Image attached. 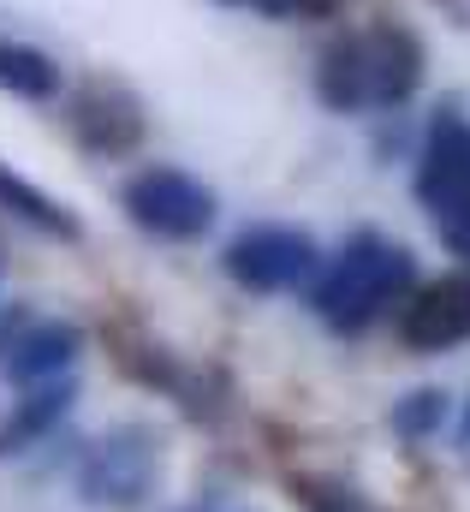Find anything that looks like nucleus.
Segmentation results:
<instances>
[{"mask_svg": "<svg viewBox=\"0 0 470 512\" xmlns=\"http://www.w3.org/2000/svg\"><path fill=\"white\" fill-rule=\"evenodd\" d=\"M30 328V310H0V358L18 346V334Z\"/></svg>", "mask_w": 470, "mask_h": 512, "instance_id": "16", "label": "nucleus"}, {"mask_svg": "<svg viewBox=\"0 0 470 512\" xmlns=\"http://www.w3.org/2000/svg\"><path fill=\"white\" fill-rule=\"evenodd\" d=\"M363 54H369V102L381 108H405L423 84V48L405 24H375L363 36Z\"/></svg>", "mask_w": 470, "mask_h": 512, "instance_id": "7", "label": "nucleus"}, {"mask_svg": "<svg viewBox=\"0 0 470 512\" xmlns=\"http://www.w3.org/2000/svg\"><path fill=\"white\" fill-rule=\"evenodd\" d=\"M447 423V393L441 387H417V393H405L399 405H393V429L405 435V441H423V435H435Z\"/></svg>", "mask_w": 470, "mask_h": 512, "instance_id": "14", "label": "nucleus"}, {"mask_svg": "<svg viewBox=\"0 0 470 512\" xmlns=\"http://www.w3.org/2000/svg\"><path fill=\"white\" fill-rule=\"evenodd\" d=\"M72 358H78V328H72V322H30V328L18 334V346H12L0 364H6V376L18 387H36V382L66 376Z\"/></svg>", "mask_w": 470, "mask_h": 512, "instance_id": "9", "label": "nucleus"}, {"mask_svg": "<svg viewBox=\"0 0 470 512\" xmlns=\"http://www.w3.org/2000/svg\"><path fill=\"white\" fill-rule=\"evenodd\" d=\"M72 411V382L66 376H54V382H36L24 387V399L6 411V423H0V459H18V453H30L60 417Z\"/></svg>", "mask_w": 470, "mask_h": 512, "instance_id": "10", "label": "nucleus"}, {"mask_svg": "<svg viewBox=\"0 0 470 512\" xmlns=\"http://www.w3.org/2000/svg\"><path fill=\"white\" fill-rule=\"evenodd\" d=\"M72 126H78V137H84L90 149L125 155V149L143 137V114H137V102H131L125 90L96 84V90H84V96L72 102Z\"/></svg>", "mask_w": 470, "mask_h": 512, "instance_id": "8", "label": "nucleus"}, {"mask_svg": "<svg viewBox=\"0 0 470 512\" xmlns=\"http://www.w3.org/2000/svg\"><path fill=\"white\" fill-rule=\"evenodd\" d=\"M441 239H447V251L465 256L470 262V197H459L447 215H441Z\"/></svg>", "mask_w": 470, "mask_h": 512, "instance_id": "15", "label": "nucleus"}, {"mask_svg": "<svg viewBox=\"0 0 470 512\" xmlns=\"http://www.w3.org/2000/svg\"><path fill=\"white\" fill-rule=\"evenodd\" d=\"M78 489H84L90 507H137L155 489V435L149 429H119V435H108L84 459Z\"/></svg>", "mask_w": 470, "mask_h": 512, "instance_id": "4", "label": "nucleus"}, {"mask_svg": "<svg viewBox=\"0 0 470 512\" xmlns=\"http://www.w3.org/2000/svg\"><path fill=\"white\" fill-rule=\"evenodd\" d=\"M0 197H6V203L24 215V221H36L42 233H54V239H72V233H78V227H72V215H60V203H54V197H42L36 185L12 179L6 167H0Z\"/></svg>", "mask_w": 470, "mask_h": 512, "instance_id": "13", "label": "nucleus"}, {"mask_svg": "<svg viewBox=\"0 0 470 512\" xmlns=\"http://www.w3.org/2000/svg\"><path fill=\"white\" fill-rule=\"evenodd\" d=\"M316 96L334 108V114H357L369 102V54H363V36H340L328 42L322 66H316Z\"/></svg>", "mask_w": 470, "mask_h": 512, "instance_id": "11", "label": "nucleus"}, {"mask_svg": "<svg viewBox=\"0 0 470 512\" xmlns=\"http://www.w3.org/2000/svg\"><path fill=\"white\" fill-rule=\"evenodd\" d=\"M417 197L447 215L459 197H470V120L459 108H441L429 143H423V161H417Z\"/></svg>", "mask_w": 470, "mask_h": 512, "instance_id": "5", "label": "nucleus"}, {"mask_svg": "<svg viewBox=\"0 0 470 512\" xmlns=\"http://www.w3.org/2000/svg\"><path fill=\"white\" fill-rule=\"evenodd\" d=\"M316 268H322V251L298 227H244L227 245V274L250 292H286Z\"/></svg>", "mask_w": 470, "mask_h": 512, "instance_id": "3", "label": "nucleus"}, {"mask_svg": "<svg viewBox=\"0 0 470 512\" xmlns=\"http://www.w3.org/2000/svg\"><path fill=\"white\" fill-rule=\"evenodd\" d=\"M0 90H12L24 102H48L60 90V66L42 48H30V42H6L0 36Z\"/></svg>", "mask_w": 470, "mask_h": 512, "instance_id": "12", "label": "nucleus"}, {"mask_svg": "<svg viewBox=\"0 0 470 512\" xmlns=\"http://www.w3.org/2000/svg\"><path fill=\"white\" fill-rule=\"evenodd\" d=\"M119 203H125V215L143 227V233H155V239H203L209 227H215V197H209V185H197L191 173H179V167H143L137 179H125V191H119Z\"/></svg>", "mask_w": 470, "mask_h": 512, "instance_id": "2", "label": "nucleus"}, {"mask_svg": "<svg viewBox=\"0 0 470 512\" xmlns=\"http://www.w3.org/2000/svg\"><path fill=\"white\" fill-rule=\"evenodd\" d=\"M405 346L417 352H447L470 334V280L465 274H447V280H429L423 292H411L405 304Z\"/></svg>", "mask_w": 470, "mask_h": 512, "instance_id": "6", "label": "nucleus"}, {"mask_svg": "<svg viewBox=\"0 0 470 512\" xmlns=\"http://www.w3.org/2000/svg\"><path fill=\"white\" fill-rule=\"evenodd\" d=\"M340 0H292V12H334Z\"/></svg>", "mask_w": 470, "mask_h": 512, "instance_id": "17", "label": "nucleus"}, {"mask_svg": "<svg viewBox=\"0 0 470 512\" xmlns=\"http://www.w3.org/2000/svg\"><path fill=\"white\" fill-rule=\"evenodd\" d=\"M411 286H417L411 256L399 251V245H387V239H375V233H357L328 268H316L310 304H316L340 334H352L363 322H375L387 304L411 298Z\"/></svg>", "mask_w": 470, "mask_h": 512, "instance_id": "1", "label": "nucleus"}, {"mask_svg": "<svg viewBox=\"0 0 470 512\" xmlns=\"http://www.w3.org/2000/svg\"><path fill=\"white\" fill-rule=\"evenodd\" d=\"M465 435H470V411H465Z\"/></svg>", "mask_w": 470, "mask_h": 512, "instance_id": "18", "label": "nucleus"}]
</instances>
